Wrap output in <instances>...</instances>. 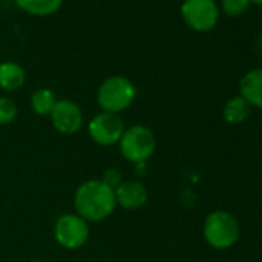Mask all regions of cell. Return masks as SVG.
Returning <instances> with one entry per match:
<instances>
[{"label":"cell","instance_id":"cell-18","mask_svg":"<svg viewBox=\"0 0 262 262\" xmlns=\"http://www.w3.org/2000/svg\"><path fill=\"white\" fill-rule=\"evenodd\" d=\"M250 2H254V4H257V5H262V0H250Z\"/></svg>","mask_w":262,"mask_h":262},{"label":"cell","instance_id":"cell-12","mask_svg":"<svg viewBox=\"0 0 262 262\" xmlns=\"http://www.w3.org/2000/svg\"><path fill=\"white\" fill-rule=\"evenodd\" d=\"M16 5L33 16H51L57 13L63 0H14Z\"/></svg>","mask_w":262,"mask_h":262},{"label":"cell","instance_id":"cell-8","mask_svg":"<svg viewBox=\"0 0 262 262\" xmlns=\"http://www.w3.org/2000/svg\"><path fill=\"white\" fill-rule=\"evenodd\" d=\"M50 116H51L54 128L62 135L76 133L83 123V116H82L79 105H76L74 102L68 99L57 100Z\"/></svg>","mask_w":262,"mask_h":262},{"label":"cell","instance_id":"cell-5","mask_svg":"<svg viewBox=\"0 0 262 262\" xmlns=\"http://www.w3.org/2000/svg\"><path fill=\"white\" fill-rule=\"evenodd\" d=\"M181 14L185 24L196 31L211 30L219 16L214 0H184Z\"/></svg>","mask_w":262,"mask_h":262},{"label":"cell","instance_id":"cell-6","mask_svg":"<svg viewBox=\"0 0 262 262\" xmlns=\"http://www.w3.org/2000/svg\"><path fill=\"white\" fill-rule=\"evenodd\" d=\"M54 236L63 248L74 250L88 241L90 228L86 221L79 214H63L56 222Z\"/></svg>","mask_w":262,"mask_h":262},{"label":"cell","instance_id":"cell-4","mask_svg":"<svg viewBox=\"0 0 262 262\" xmlns=\"http://www.w3.org/2000/svg\"><path fill=\"white\" fill-rule=\"evenodd\" d=\"M119 145H120V153L126 161L139 165L144 164L147 159H150V156L155 153L156 141L150 128L144 125H135L123 131Z\"/></svg>","mask_w":262,"mask_h":262},{"label":"cell","instance_id":"cell-11","mask_svg":"<svg viewBox=\"0 0 262 262\" xmlns=\"http://www.w3.org/2000/svg\"><path fill=\"white\" fill-rule=\"evenodd\" d=\"M25 79V70L19 63L5 62L0 65V88L7 91H16L24 86Z\"/></svg>","mask_w":262,"mask_h":262},{"label":"cell","instance_id":"cell-2","mask_svg":"<svg viewBox=\"0 0 262 262\" xmlns=\"http://www.w3.org/2000/svg\"><path fill=\"white\" fill-rule=\"evenodd\" d=\"M239 234V222L230 211H213L204 222V237L213 248L227 250L233 247L237 242Z\"/></svg>","mask_w":262,"mask_h":262},{"label":"cell","instance_id":"cell-14","mask_svg":"<svg viewBox=\"0 0 262 262\" xmlns=\"http://www.w3.org/2000/svg\"><path fill=\"white\" fill-rule=\"evenodd\" d=\"M56 102H57L56 94L51 90H48V88L37 90L31 96V106L34 110V113L39 114V116H48V114H51Z\"/></svg>","mask_w":262,"mask_h":262},{"label":"cell","instance_id":"cell-1","mask_svg":"<svg viewBox=\"0 0 262 262\" xmlns=\"http://www.w3.org/2000/svg\"><path fill=\"white\" fill-rule=\"evenodd\" d=\"M74 207L82 219L102 221L116 208L114 190L97 179L83 182L76 191Z\"/></svg>","mask_w":262,"mask_h":262},{"label":"cell","instance_id":"cell-17","mask_svg":"<svg viewBox=\"0 0 262 262\" xmlns=\"http://www.w3.org/2000/svg\"><path fill=\"white\" fill-rule=\"evenodd\" d=\"M102 182L105 185H108L111 190H116L122 184V174L117 170H106L102 178Z\"/></svg>","mask_w":262,"mask_h":262},{"label":"cell","instance_id":"cell-10","mask_svg":"<svg viewBox=\"0 0 262 262\" xmlns=\"http://www.w3.org/2000/svg\"><path fill=\"white\" fill-rule=\"evenodd\" d=\"M241 96L250 106L262 108V68L248 71L239 82Z\"/></svg>","mask_w":262,"mask_h":262},{"label":"cell","instance_id":"cell-7","mask_svg":"<svg viewBox=\"0 0 262 262\" xmlns=\"http://www.w3.org/2000/svg\"><path fill=\"white\" fill-rule=\"evenodd\" d=\"M123 131H125L123 120L117 114L105 113V111L96 114L88 125L90 138L96 144L105 145V147L119 142Z\"/></svg>","mask_w":262,"mask_h":262},{"label":"cell","instance_id":"cell-19","mask_svg":"<svg viewBox=\"0 0 262 262\" xmlns=\"http://www.w3.org/2000/svg\"><path fill=\"white\" fill-rule=\"evenodd\" d=\"M31 262H43V260H31Z\"/></svg>","mask_w":262,"mask_h":262},{"label":"cell","instance_id":"cell-16","mask_svg":"<svg viewBox=\"0 0 262 262\" xmlns=\"http://www.w3.org/2000/svg\"><path fill=\"white\" fill-rule=\"evenodd\" d=\"M250 5V0H222V8L230 16L242 14Z\"/></svg>","mask_w":262,"mask_h":262},{"label":"cell","instance_id":"cell-3","mask_svg":"<svg viewBox=\"0 0 262 262\" xmlns=\"http://www.w3.org/2000/svg\"><path fill=\"white\" fill-rule=\"evenodd\" d=\"M136 97V88L122 76L108 77L97 91V102L105 113L117 114L126 110Z\"/></svg>","mask_w":262,"mask_h":262},{"label":"cell","instance_id":"cell-13","mask_svg":"<svg viewBox=\"0 0 262 262\" xmlns=\"http://www.w3.org/2000/svg\"><path fill=\"white\" fill-rule=\"evenodd\" d=\"M250 110H251L250 103L242 96L231 97L224 106V119L230 125L242 123L250 116Z\"/></svg>","mask_w":262,"mask_h":262},{"label":"cell","instance_id":"cell-15","mask_svg":"<svg viewBox=\"0 0 262 262\" xmlns=\"http://www.w3.org/2000/svg\"><path fill=\"white\" fill-rule=\"evenodd\" d=\"M17 116V106L10 97H0V125L13 122Z\"/></svg>","mask_w":262,"mask_h":262},{"label":"cell","instance_id":"cell-9","mask_svg":"<svg viewBox=\"0 0 262 262\" xmlns=\"http://www.w3.org/2000/svg\"><path fill=\"white\" fill-rule=\"evenodd\" d=\"M114 198L116 204H119L123 208L128 210H136L141 208L147 202V190L145 187L138 182V181H126L122 182L116 190H114Z\"/></svg>","mask_w":262,"mask_h":262}]
</instances>
